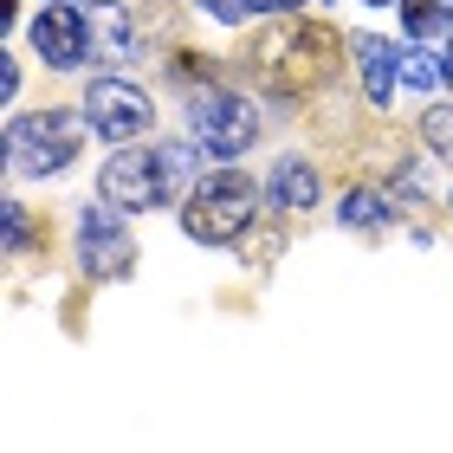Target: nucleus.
I'll use <instances>...</instances> for the list:
<instances>
[{
  "label": "nucleus",
  "mask_w": 453,
  "mask_h": 453,
  "mask_svg": "<svg viewBox=\"0 0 453 453\" xmlns=\"http://www.w3.org/2000/svg\"><path fill=\"white\" fill-rule=\"evenodd\" d=\"M201 13H208V19H220V27H246L253 0H201Z\"/></svg>",
  "instance_id": "f3484780"
},
{
  "label": "nucleus",
  "mask_w": 453,
  "mask_h": 453,
  "mask_svg": "<svg viewBox=\"0 0 453 453\" xmlns=\"http://www.w3.org/2000/svg\"><path fill=\"white\" fill-rule=\"evenodd\" d=\"M91 46H104L111 58H130L136 52V27H130V13L123 7H111V0H91Z\"/></svg>",
  "instance_id": "9b49d317"
},
{
  "label": "nucleus",
  "mask_w": 453,
  "mask_h": 453,
  "mask_svg": "<svg viewBox=\"0 0 453 453\" xmlns=\"http://www.w3.org/2000/svg\"><path fill=\"white\" fill-rule=\"evenodd\" d=\"M208 156L201 142L188 136V142H162L156 150V162H162V175H169V188H195V162Z\"/></svg>",
  "instance_id": "ddd939ff"
},
{
  "label": "nucleus",
  "mask_w": 453,
  "mask_h": 453,
  "mask_svg": "<svg viewBox=\"0 0 453 453\" xmlns=\"http://www.w3.org/2000/svg\"><path fill=\"white\" fill-rule=\"evenodd\" d=\"M85 117L97 123V136H111V142H136V136H150V97H142L136 85H123V78H91L85 85Z\"/></svg>",
  "instance_id": "423d86ee"
},
{
  "label": "nucleus",
  "mask_w": 453,
  "mask_h": 453,
  "mask_svg": "<svg viewBox=\"0 0 453 453\" xmlns=\"http://www.w3.org/2000/svg\"><path fill=\"white\" fill-rule=\"evenodd\" d=\"M78 259H85L91 279H123V273H130L136 246H130V234H123V220H117L111 201L78 214Z\"/></svg>",
  "instance_id": "0eeeda50"
},
{
  "label": "nucleus",
  "mask_w": 453,
  "mask_h": 453,
  "mask_svg": "<svg viewBox=\"0 0 453 453\" xmlns=\"http://www.w3.org/2000/svg\"><path fill=\"white\" fill-rule=\"evenodd\" d=\"M441 78H447V65H441L434 52H421V46L402 52V85H408V91H434Z\"/></svg>",
  "instance_id": "2eb2a0df"
},
{
  "label": "nucleus",
  "mask_w": 453,
  "mask_h": 453,
  "mask_svg": "<svg viewBox=\"0 0 453 453\" xmlns=\"http://www.w3.org/2000/svg\"><path fill=\"white\" fill-rule=\"evenodd\" d=\"M33 46H39V58H46V65L72 72V65H85V58H91V19L78 13V7H39Z\"/></svg>",
  "instance_id": "6e6552de"
},
{
  "label": "nucleus",
  "mask_w": 453,
  "mask_h": 453,
  "mask_svg": "<svg viewBox=\"0 0 453 453\" xmlns=\"http://www.w3.org/2000/svg\"><path fill=\"white\" fill-rule=\"evenodd\" d=\"M421 136H427V150L434 156H453V104H434L421 117Z\"/></svg>",
  "instance_id": "dca6fc26"
},
{
  "label": "nucleus",
  "mask_w": 453,
  "mask_h": 453,
  "mask_svg": "<svg viewBox=\"0 0 453 453\" xmlns=\"http://www.w3.org/2000/svg\"><path fill=\"white\" fill-rule=\"evenodd\" d=\"M253 72L279 91H311L337 72V33L324 27V19H285V27L259 33Z\"/></svg>",
  "instance_id": "f257e3e1"
},
{
  "label": "nucleus",
  "mask_w": 453,
  "mask_h": 453,
  "mask_svg": "<svg viewBox=\"0 0 453 453\" xmlns=\"http://www.w3.org/2000/svg\"><path fill=\"white\" fill-rule=\"evenodd\" d=\"M7 246L13 253L27 246V208H19V201H7Z\"/></svg>",
  "instance_id": "a211bd4d"
},
{
  "label": "nucleus",
  "mask_w": 453,
  "mask_h": 453,
  "mask_svg": "<svg viewBox=\"0 0 453 453\" xmlns=\"http://www.w3.org/2000/svg\"><path fill=\"white\" fill-rule=\"evenodd\" d=\"M369 7H395V0H369Z\"/></svg>",
  "instance_id": "412c9836"
},
{
  "label": "nucleus",
  "mask_w": 453,
  "mask_h": 453,
  "mask_svg": "<svg viewBox=\"0 0 453 453\" xmlns=\"http://www.w3.org/2000/svg\"><path fill=\"white\" fill-rule=\"evenodd\" d=\"M85 142V123L72 111H39V117H13L7 123V162L19 175H58Z\"/></svg>",
  "instance_id": "7ed1b4c3"
},
{
  "label": "nucleus",
  "mask_w": 453,
  "mask_h": 453,
  "mask_svg": "<svg viewBox=\"0 0 453 453\" xmlns=\"http://www.w3.org/2000/svg\"><path fill=\"white\" fill-rule=\"evenodd\" d=\"M265 188H273L279 208H311V201H318V169H311V162H298V156H285Z\"/></svg>",
  "instance_id": "9d476101"
},
{
  "label": "nucleus",
  "mask_w": 453,
  "mask_h": 453,
  "mask_svg": "<svg viewBox=\"0 0 453 453\" xmlns=\"http://www.w3.org/2000/svg\"><path fill=\"white\" fill-rule=\"evenodd\" d=\"M357 65H363V97L369 104H388L395 85H402V52L388 46L382 33H363L357 39Z\"/></svg>",
  "instance_id": "1a4fd4ad"
},
{
  "label": "nucleus",
  "mask_w": 453,
  "mask_h": 453,
  "mask_svg": "<svg viewBox=\"0 0 453 453\" xmlns=\"http://www.w3.org/2000/svg\"><path fill=\"white\" fill-rule=\"evenodd\" d=\"M97 188H104L111 208L142 214V208H162V201H169V175H162L156 150H117L104 162V175H97Z\"/></svg>",
  "instance_id": "39448f33"
},
{
  "label": "nucleus",
  "mask_w": 453,
  "mask_h": 453,
  "mask_svg": "<svg viewBox=\"0 0 453 453\" xmlns=\"http://www.w3.org/2000/svg\"><path fill=\"white\" fill-rule=\"evenodd\" d=\"M337 214H343V226H382V220H388V201H382L376 188H349Z\"/></svg>",
  "instance_id": "4468645a"
},
{
  "label": "nucleus",
  "mask_w": 453,
  "mask_h": 453,
  "mask_svg": "<svg viewBox=\"0 0 453 453\" xmlns=\"http://www.w3.org/2000/svg\"><path fill=\"white\" fill-rule=\"evenodd\" d=\"M13 91H19V65L7 58V65H0V97H13Z\"/></svg>",
  "instance_id": "6ab92c4d"
},
{
  "label": "nucleus",
  "mask_w": 453,
  "mask_h": 453,
  "mask_svg": "<svg viewBox=\"0 0 453 453\" xmlns=\"http://www.w3.org/2000/svg\"><path fill=\"white\" fill-rule=\"evenodd\" d=\"M402 13H408V33H415V39L453 33V0H402Z\"/></svg>",
  "instance_id": "f8f14e48"
},
{
  "label": "nucleus",
  "mask_w": 453,
  "mask_h": 453,
  "mask_svg": "<svg viewBox=\"0 0 453 453\" xmlns=\"http://www.w3.org/2000/svg\"><path fill=\"white\" fill-rule=\"evenodd\" d=\"M188 130H195V142L208 156H240V150H253V136H259V111L246 104V97H234V91H208V97H195L188 104Z\"/></svg>",
  "instance_id": "20e7f679"
},
{
  "label": "nucleus",
  "mask_w": 453,
  "mask_h": 453,
  "mask_svg": "<svg viewBox=\"0 0 453 453\" xmlns=\"http://www.w3.org/2000/svg\"><path fill=\"white\" fill-rule=\"evenodd\" d=\"M292 7H304V0H253V13H292Z\"/></svg>",
  "instance_id": "aec40b11"
},
{
  "label": "nucleus",
  "mask_w": 453,
  "mask_h": 453,
  "mask_svg": "<svg viewBox=\"0 0 453 453\" xmlns=\"http://www.w3.org/2000/svg\"><path fill=\"white\" fill-rule=\"evenodd\" d=\"M253 208H259L253 175L220 169V175H201V181H195V195L181 201V226H188L201 246H226V240H240V234H246Z\"/></svg>",
  "instance_id": "f03ea898"
},
{
  "label": "nucleus",
  "mask_w": 453,
  "mask_h": 453,
  "mask_svg": "<svg viewBox=\"0 0 453 453\" xmlns=\"http://www.w3.org/2000/svg\"><path fill=\"white\" fill-rule=\"evenodd\" d=\"M447 78H453V52H447Z\"/></svg>",
  "instance_id": "4be33fe9"
}]
</instances>
